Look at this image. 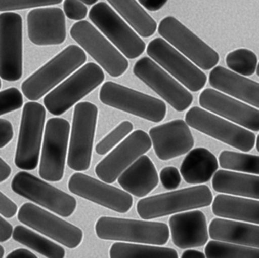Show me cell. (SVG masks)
Returning <instances> with one entry per match:
<instances>
[{
  "mask_svg": "<svg viewBox=\"0 0 259 258\" xmlns=\"http://www.w3.org/2000/svg\"><path fill=\"white\" fill-rule=\"evenodd\" d=\"M87 60L85 52L71 45L30 76L22 84L24 95L31 101H37L66 77L81 67Z\"/></svg>",
  "mask_w": 259,
  "mask_h": 258,
  "instance_id": "obj_1",
  "label": "cell"
},
{
  "mask_svg": "<svg viewBox=\"0 0 259 258\" xmlns=\"http://www.w3.org/2000/svg\"><path fill=\"white\" fill-rule=\"evenodd\" d=\"M97 236L102 240L163 245L169 238L166 223L118 217L101 216L95 224Z\"/></svg>",
  "mask_w": 259,
  "mask_h": 258,
  "instance_id": "obj_2",
  "label": "cell"
},
{
  "mask_svg": "<svg viewBox=\"0 0 259 258\" xmlns=\"http://www.w3.org/2000/svg\"><path fill=\"white\" fill-rule=\"evenodd\" d=\"M213 194L207 185L145 197L138 202L136 210L142 219L149 220L211 205Z\"/></svg>",
  "mask_w": 259,
  "mask_h": 258,
  "instance_id": "obj_3",
  "label": "cell"
},
{
  "mask_svg": "<svg viewBox=\"0 0 259 258\" xmlns=\"http://www.w3.org/2000/svg\"><path fill=\"white\" fill-rule=\"evenodd\" d=\"M104 80L105 75L99 65L86 63L45 97V107L51 115L60 116L93 92Z\"/></svg>",
  "mask_w": 259,
  "mask_h": 258,
  "instance_id": "obj_4",
  "label": "cell"
},
{
  "mask_svg": "<svg viewBox=\"0 0 259 258\" xmlns=\"http://www.w3.org/2000/svg\"><path fill=\"white\" fill-rule=\"evenodd\" d=\"M99 98L105 105L154 123L161 122L167 110L162 100L111 81L103 85Z\"/></svg>",
  "mask_w": 259,
  "mask_h": 258,
  "instance_id": "obj_5",
  "label": "cell"
},
{
  "mask_svg": "<svg viewBox=\"0 0 259 258\" xmlns=\"http://www.w3.org/2000/svg\"><path fill=\"white\" fill-rule=\"evenodd\" d=\"M157 31L166 42L200 69L210 70L219 63L218 53L174 16L162 19Z\"/></svg>",
  "mask_w": 259,
  "mask_h": 258,
  "instance_id": "obj_6",
  "label": "cell"
},
{
  "mask_svg": "<svg viewBox=\"0 0 259 258\" xmlns=\"http://www.w3.org/2000/svg\"><path fill=\"white\" fill-rule=\"evenodd\" d=\"M98 116V107L92 103L83 101L75 105L67 160L74 171L90 168Z\"/></svg>",
  "mask_w": 259,
  "mask_h": 258,
  "instance_id": "obj_7",
  "label": "cell"
},
{
  "mask_svg": "<svg viewBox=\"0 0 259 258\" xmlns=\"http://www.w3.org/2000/svg\"><path fill=\"white\" fill-rule=\"evenodd\" d=\"M185 121L189 127L244 153L251 151L255 145L256 136L252 131L201 107L189 109Z\"/></svg>",
  "mask_w": 259,
  "mask_h": 258,
  "instance_id": "obj_8",
  "label": "cell"
},
{
  "mask_svg": "<svg viewBox=\"0 0 259 258\" xmlns=\"http://www.w3.org/2000/svg\"><path fill=\"white\" fill-rule=\"evenodd\" d=\"M70 35L110 77H120L128 69L125 56L88 21L74 24Z\"/></svg>",
  "mask_w": 259,
  "mask_h": 258,
  "instance_id": "obj_9",
  "label": "cell"
},
{
  "mask_svg": "<svg viewBox=\"0 0 259 258\" xmlns=\"http://www.w3.org/2000/svg\"><path fill=\"white\" fill-rule=\"evenodd\" d=\"M89 16L98 29L127 58H138L145 52V42L108 4L104 2L95 4Z\"/></svg>",
  "mask_w": 259,
  "mask_h": 258,
  "instance_id": "obj_10",
  "label": "cell"
},
{
  "mask_svg": "<svg viewBox=\"0 0 259 258\" xmlns=\"http://www.w3.org/2000/svg\"><path fill=\"white\" fill-rule=\"evenodd\" d=\"M46 110L40 103L30 101L24 105L15 164L25 171H32L38 165L45 127Z\"/></svg>",
  "mask_w": 259,
  "mask_h": 258,
  "instance_id": "obj_11",
  "label": "cell"
},
{
  "mask_svg": "<svg viewBox=\"0 0 259 258\" xmlns=\"http://www.w3.org/2000/svg\"><path fill=\"white\" fill-rule=\"evenodd\" d=\"M23 74V21L13 12L0 14V78L16 82Z\"/></svg>",
  "mask_w": 259,
  "mask_h": 258,
  "instance_id": "obj_12",
  "label": "cell"
},
{
  "mask_svg": "<svg viewBox=\"0 0 259 258\" xmlns=\"http://www.w3.org/2000/svg\"><path fill=\"white\" fill-rule=\"evenodd\" d=\"M11 188L16 194L60 216H70L76 209L75 197L27 171H20L15 175Z\"/></svg>",
  "mask_w": 259,
  "mask_h": 258,
  "instance_id": "obj_13",
  "label": "cell"
},
{
  "mask_svg": "<svg viewBox=\"0 0 259 258\" xmlns=\"http://www.w3.org/2000/svg\"><path fill=\"white\" fill-rule=\"evenodd\" d=\"M147 54L191 92L201 90L207 83L204 72L161 38L149 42Z\"/></svg>",
  "mask_w": 259,
  "mask_h": 258,
  "instance_id": "obj_14",
  "label": "cell"
},
{
  "mask_svg": "<svg viewBox=\"0 0 259 258\" xmlns=\"http://www.w3.org/2000/svg\"><path fill=\"white\" fill-rule=\"evenodd\" d=\"M70 124L66 119L53 118L45 127L39 174L51 182L60 181L64 176Z\"/></svg>",
  "mask_w": 259,
  "mask_h": 258,
  "instance_id": "obj_15",
  "label": "cell"
},
{
  "mask_svg": "<svg viewBox=\"0 0 259 258\" xmlns=\"http://www.w3.org/2000/svg\"><path fill=\"white\" fill-rule=\"evenodd\" d=\"M133 73L177 112H184L193 101L192 94L150 57L139 59Z\"/></svg>",
  "mask_w": 259,
  "mask_h": 258,
  "instance_id": "obj_16",
  "label": "cell"
},
{
  "mask_svg": "<svg viewBox=\"0 0 259 258\" xmlns=\"http://www.w3.org/2000/svg\"><path fill=\"white\" fill-rule=\"evenodd\" d=\"M18 219L69 248H76L82 242L84 235L80 228L33 203H24L21 206Z\"/></svg>",
  "mask_w": 259,
  "mask_h": 258,
  "instance_id": "obj_17",
  "label": "cell"
},
{
  "mask_svg": "<svg viewBox=\"0 0 259 258\" xmlns=\"http://www.w3.org/2000/svg\"><path fill=\"white\" fill-rule=\"evenodd\" d=\"M151 145V138L146 132L136 130L97 165L96 175L102 181L113 183L138 158L149 151Z\"/></svg>",
  "mask_w": 259,
  "mask_h": 258,
  "instance_id": "obj_18",
  "label": "cell"
},
{
  "mask_svg": "<svg viewBox=\"0 0 259 258\" xmlns=\"http://www.w3.org/2000/svg\"><path fill=\"white\" fill-rule=\"evenodd\" d=\"M68 187L72 194L119 213L128 212L133 205V196L126 191L83 173L72 174Z\"/></svg>",
  "mask_w": 259,
  "mask_h": 258,
  "instance_id": "obj_19",
  "label": "cell"
},
{
  "mask_svg": "<svg viewBox=\"0 0 259 258\" xmlns=\"http://www.w3.org/2000/svg\"><path fill=\"white\" fill-rule=\"evenodd\" d=\"M200 105L247 130H259L258 108L245 104L213 89H206L199 96Z\"/></svg>",
  "mask_w": 259,
  "mask_h": 258,
  "instance_id": "obj_20",
  "label": "cell"
},
{
  "mask_svg": "<svg viewBox=\"0 0 259 258\" xmlns=\"http://www.w3.org/2000/svg\"><path fill=\"white\" fill-rule=\"evenodd\" d=\"M156 156L168 161L189 153L195 145V139L186 121L181 119L152 127L149 130Z\"/></svg>",
  "mask_w": 259,
  "mask_h": 258,
  "instance_id": "obj_21",
  "label": "cell"
},
{
  "mask_svg": "<svg viewBox=\"0 0 259 258\" xmlns=\"http://www.w3.org/2000/svg\"><path fill=\"white\" fill-rule=\"evenodd\" d=\"M28 39L37 46L60 45L66 39V17L57 7L37 8L27 16Z\"/></svg>",
  "mask_w": 259,
  "mask_h": 258,
  "instance_id": "obj_22",
  "label": "cell"
},
{
  "mask_svg": "<svg viewBox=\"0 0 259 258\" xmlns=\"http://www.w3.org/2000/svg\"><path fill=\"white\" fill-rule=\"evenodd\" d=\"M172 242L179 248L201 247L208 241L207 218L204 212L192 210L169 218Z\"/></svg>",
  "mask_w": 259,
  "mask_h": 258,
  "instance_id": "obj_23",
  "label": "cell"
},
{
  "mask_svg": "<svg viewBox=\"0 0 259 258\" xmlns=\"http://www.w3.org/2000/svg\"><path fill=\"white\" fill-rule=\"evenodd\" d=\"M209 83L213 89L223 93L256 108L259 107V84L257 82L218 66H214L209 74Z\"/></svg>",
  "mask_w": 259,
  "mask_h": 258,
  "instance_id": "obj_24",
  "label": "cell"
},
{
  "mask_svg": "<svg viewBox=\"0 0 259 258\" xmlns=\"http://www.w3.org/2000/svg\"><path fill=\"white\" fill-rule=\"evenodd\" d=\"M124 191L137 197L148 195L158 185V173L148 156L142 155L117 178Z\"/></svg>",
  "mask_w": 259,
  "mask_h": 258,
  "instance_id": "obj_25",
  "label": "cell"
},
{
  "mask_svg": "<svg viewBox=\"0 0 259 258\" xmlns=\"http://www.w3.org/2000/svg\"><path fill=\"white\" fill-rule=\"evenodd\" d=\"M210 238L248 247H259V226L257 224L216 218L208 229Z\"/></svg>",
  "mask_w": 259,
  "mask_h": 258,
  "instance_id": "obj_26",
  "label": "cell"
},
{
  "mask_svg": "<svg viewBox=\"0 0 259 258\" xmlns=\"http://www.w3.org/2000/svg\"><path fill=\"white\" fill-rule=\"evenodd\" d=\"M212 211L221 218L259 224V201L256 199L219 194L212 201Z\"/></svg>",
  "mask_w": 259,
  "mask_h": 258,
  "instance_id": "obj_27",
  "label": "cell"
},
{
  "mask_svg": "<svg viewBox=\"0 0 259 258\" xmlns=\"http://www.w3.org/2000/svg\"><path fill=\"white\" fill-rule=\"evenodd\" d=\"M216 156L204 147L189 151L180 168V172L189 185H200L209 181L218 169Z\"/></svg>",
  "mask_w": 259,
  "mask_h": 258,
  "instance_id": "obj_28",
  "label": "cell"
},
{
  "mask_svg": "<svg viewBox=\"0 0 259 258\" xmlns=\"http://www.w3.org/2000/svg\"><path fill=\"white\" fill-rule=\"evenodd\" d=\"M213 176L212 187L217 192L258 200L259 177L257 174L218 170Z\"/></svg>",
  "mask_w": 259,
  "mask_h": 258,
  "instance_id": "obj_29",
  "label": "cell"
},
{
  "mask_svg": "<svg viewBox=\"0 0 259 258\" xmlns=\"http://www.w3.org/2000/svg\"><path fill=\"white\" fill-rule=\"evenodd\" d=\"M107 1L141 37L154 35L157 28V22L136 0Z\"/></svg>",
  "mask_w": 259,
  "mask_h": 258,
  "instance_id": "obj_30",
  "label": "cell"
},
{
  "mask_svg": "<svg viewBox=\"0 0 259 258\" xmlns=\"http://www.w3.org/2000/svg\"><path fill=\"white\" fill-rule=\"evenodd\" d=\"M12 236L15 241L35 250L45 257L63 258L66 256V251L63 247L25 226H16Z\"/></svg>",
  "mask_w": 259,
  "mask_h": 258,
  "instance_id": "obj_31",
  "label": "cell"
},
{
  "mask_svg": "<svg viewBox=\"0 0 259 258\" xmlns=\"http://www.w3.org/2000/svg\"><path fill=\"white\" fill-rule=\"evenodd\" d=\"M110 257L177 258L179 254L177 250L171 247L119 241L110 247Z\"/></svg>",
  "mask_w": 259,
  "mask_h": 258,
  "instance_id": "obj_32",
  "label": "cell"
},
{
  "mask_svg": "<svg viewBox=\"0 0 259 258\" xmlns=\"http://www.w3.org/2000/svg\"><path fill=\"white\" fill-rule=\"evenodd\" d=\"M206 257H243L258 258L259 249L257 247L240 245L225 241H210L206 245Z\"/></svg>",
  "mask_w": 259,
  "mask_h": 258,
  "instance_id": "obj_33",
  "label": "cell"
},
{
  "mask_svg": "<svg viewBox=\"0 0 259 258\" xmlns=\"http://www.w3.org/2000/svg\"><path fill=\"white\" fill-rule=\"evenodd\" d=\"M218 159L220 165L224 169L258 175V156L224 150Z\"/></svg>",
  "mask_w": 259,
  "mask_h": 258,
  "instance_id": "obj_34",
  "label": "cell"
},
{
  "mask_svg": "<svg viewBox=\"0 0 259 258\" xmlns=\"http://www.w3.org/2000/svg\"><path fill=\"white\" fill-rule=\"evenodd\" d=\"M226 63L227 67L236 73L251 77L257 70V57L251 50L239 48L227 54Z\"/></svg>",
  "mask_w": 259,
  "mask_h": 258,
  "instance_id": "obj_35",
  "label": "cell"
},
{
  "mask_svg": "<svg viewBox=\"0 0 259 258\" xmlns=\"http://www.w3.org/2000/svg\"><path fill=\"white\" fill-rule=\"evenodd\" d=\"M133 128L134 126L133 123L128 121H122L97 144L95 151L101 156L107 154L122 139H125L130 133H131Z\"/></svg>",
  "mask_w": 259,
  "mask_h": 258,
  "instance_id": "obj_36",
  "label": "cell"
},
{
  "mask_svg": "<svg viewBox=\"0 0 259 258\" xmlns=\"http://www.w3.org/2000/svg\"><path fill=\"white\" fill-rule=\"evenodd\" d=\"M63 0H0V12L38 8L61 4Z\"/></svg>",
  "mask_w": 259,
  "mask_h": 258,
  "instance_id": "obj_37",
  "label": "cell"
},
{
  "mask_svg": "<svg viewBox=\"0 0 259 258\" xmlns=\"http://www.w3.org/2000/svg\"><path fill=\"white\" fill-rule=\"evenodd\" d=\"M23 102L22 94L16 88L0 92V116L21 108Z\"/></svg>",
  "mask_w": 259,
  "mask_h": 258,
  "instance_id": "obj_38",
  "label": "cell"
},
{
  "mask_svg": "<svg viewBox=\"0 0 259 258\" xmlns=\"http://www.w3.org/2000/svg\"><path fill=\"white\" fill-rule=\"evenodd\" d=\"M64 14L71 20L81 21L87 16L88 8L79 0H65L63 3Z\"/></svg>",
  "mask_w": 259,
  "mask_h": 258,
  "instance_id": "obj_39",
  "label": "cell"
},
{
  "mask_svg": "<svg viewBox=\"0 0 259 258\" xmlns=\"http://www.w3.org/2000/svg\"><path fill=\"white\" fill-rule=\"evenodd\" d=\"M160 181L166 190H176L181 183V174L177 168L174 166L165 167L160 173Z\"/></svg>",
  "mask_w": 259,
  "mask_h": 258,
  "instance_id": "obj_40",
  "label": "cell"
},
{
  "mask_svg": "<svg viewBox=\"0 0 259 258\" xmlns=\"http://www.w3.org/2000/svg\"><path fill=\"white\" fill-rule=\"evenodd\" d=\"M17 212V205L0 191V214L5 218H11Z\"/></svg>",
  "mask_w": 259,
  "mask_h": 258,
  "instance_id": "obj_41",
  "label": "cell"
},
{
  "mask_svg": "<svg viewBox=\"0 0 259 258\" xmlns=\"http://www.w3.org/2000/svg\"><path fill=\"white\" fill-rule=\"evenodd\" d=\"M14 136L13 124L8 120L0 118V149L8 145Z\"/></svg>",
  "mask_w": 259,
  "mask_h": 258,
  "instance_id": "obj_42",
  "label": "cell"
},
{
  "mask_svg": "<svg viewBox=\"0 0 259 258\" xmlns=\"http://www.w3.org/2000/svg\"><path fill=\"white\" fill-rule=\"evenodd\" d=\"M13 227L0 215V242L8 241L13 235Z\"/></svg>",
  "mask_w": 259,
  "mask_h": 258,
  "instance_id": "obj_43",
  "label": "cell"
},
{
  "mask_svg": "<svg viewBox=\"0 0 259 258\" xmlns=\"http://www.w3.org/2000/svg\"><path fill=\"white\" fill-rule=\"evenodd\" d=\"M139 2L148 11L156 12L161 10L168 0H139Z\"/></svg>",
  "mask_w": 259,
  "mask_h": 258,
  "instance_id": "obj_44",
  "label": "cell"
},
{
  "mask_svg": "<svg viewBox=\"0 0 259 258\" xmlns=\"http://www.w3.org/2000/svg\"><path fill=\"white\" fill-rule=\"evenodd\" d=\"M7 258H37L34 253L25 248H19L9 253Z\"/></svg>",
  "mask_w": 259,
  "mask_h": 258,
  "instance_id": "obj_45",
  "label": "cell"
},
{
  "mask_svg": "<svg viewBox=\"0 0 259 258\" xmlns=\"http://www.w3.org/2000/svg\"><path fill=\"white\" fill-rule=\"evenodd\" d=\"M12 174V168L2 158L0 157V183L5 181Z\"/></svg>",
  "mask_w": 259,
  "mask_h": 258,
  "instance_id": "obj_46",
  "label": "cell"
},
{
  "mask_svg": "<svg viewBox=\"0 0 259 258\" xmlns=\"http://www.w3.org/2000/svg\"><path fill=\"white\" fill-rule=\"evenodd\" d=\"M182 258H204L206 257L205 254L202 252L199 251V250H192V249H189V250H185L183 252V254L181 256Z\"/></svg>",
  "mask_w": 259,
  "mask_h": 258,
  "instance_id": "obj_47",
  "label": "cell"
},
{
  "mask_svg": "<svg viewBox=\"0 0 259 258\" xmlns=\"http://www.w3.org/2000/svg\"><path fill=\"white\" fill-rule=\"evenodd\" d=\"M79 1L82 2L84 4H86V5L92 6L96 4L98 0H79Z\"/></svg>",
  "mask_w": 259,
  "mask_h": 258,
  "instance_id": "obj_48",
  "label": "cell"
},
{
  "mask_svg": "<svg viewBox=\"0 0 259 258\" xmlns=\"http://www.w3.org/2000/svg\"><path fill=\"white\" fill-rule=\"evenodd\" d=\"M4 254H5V250L2 245H0V258L4 257Z\"/></svg>",
  "mask_w": 259,
  "mask_h": 258,
  "instance_id": "obj_49",
  "label": "cell"
},
{
  "mask_svg": "<svg viewBox=\"0 0 259 258\" xmlns=\"http://www.w3.org/2000/svg\"><path fill=\"white\" fill-rule=\"evenodd\" d=\"M1 86H2V83H1V80H0V89H1Z\"/></svg>",
  "mask_w": 259,
  "mask_h": 258,
  "instance_id": "obj_50",
  "label": "cell"
}]
</instances>
